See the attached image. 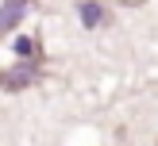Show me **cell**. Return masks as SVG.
Returning a JSON list of instances; mask_svg holds the SVG:
<instances>
[{
  "mask_svg": "<svg viewBox=\"0 0 158 146\" xmlns=\"http://www.w3.org/2000/svg\"><path fill=\"white\" fill-rule=\"evenodd\" d=\"M35 81V69H8V73H0V89L4 92H19V89H27V85Z\"/></svg>",
  "mask_w": 158,
  "mask_h": 146,
  "instance_id": "obj_2",
  "label": "cell"
},
{
  "mask_svg": "<svg viewBox=\"0 0 158 146\" xmlns=\"http://www.w3.org/2000/svg\"><path fill=\"white\" fill-rule=\"evenodd\" d=\"M27 4L31 0H8V4L0 8V35L12 31V27H19V19L27 15Z\"/></svg>",
  "mask_w": 158,
  "mask_h": 146,
  "instance_id": "obj_1",
  "label": "cell"
},
{
  "mask_svg": "<svg viewBox=\"0 0 158 146\" xmlns=\"http://www.w3.org/2000/svg\"><path fill=\"white\" fill-rule=\"evenodd\" d=\"M77 12H81V23H85V27H97V23L104 19V8H100L97 0H85V4L77 8Z\"/></svg>",
  "mask_w": 158,
  "mask_h": 146,
  "instance_id": "obj_3",
  "label": "cell"
},
{
  "mask_svg": "<svg viewBox=\"0 0 158 146\" xmlns=\"http://www.w3.org/2000/svg\"><path fill=\"white\" fill-rule=\"evenodd\" d=\"M15 54H35V42H31V38H19V42H15Z\"/></svg>",
  "mask_w": 158,
  "mask_h": 146,
  "instance_id": "obj_4",
  "label": "cell"
}]
</instances>
